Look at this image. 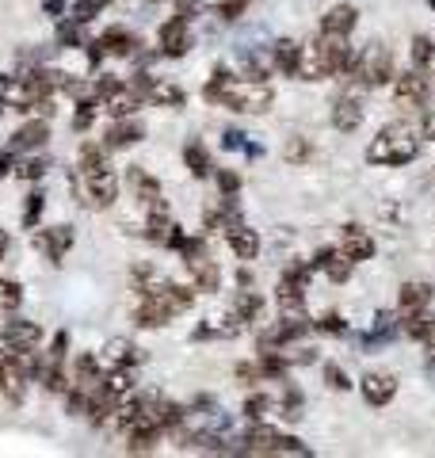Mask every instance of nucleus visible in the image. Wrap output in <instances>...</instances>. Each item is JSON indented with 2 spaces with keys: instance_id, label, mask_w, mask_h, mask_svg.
I'll list each match as a JSON object with an SVG mask.
<instances>
[{
  "instance_id": "nucleus-55",
  "label": "nucleus",
  "mask_w": 435,
  "mask_h": 458,
  "mask_svg": "<svg viewBox=\"0 0 435 458\" xmlns=\"http://www.w3.org/2000/svg\"><path fill=\"white\" fill-rule=\"evenodd\" d=\"M47 12H50V16H62V12H65V0H47Z\"/></svg>"
},
{
  "instance_id": "nucleus-44",
  "label": "nucleus",
  "mask_w": 435,
  "mask_h": 458,
  "mask_svg": "<svg viewBox=\"0 0 435 458\" xmlns=\"http://www.w3.org/2000/svg\"><path fill=\"white\" fill-rule=\"evenodd\" d=\"M222 146H226V149H241V153H249V157H260V153H264L260 146H252V141L244 138L241 131H226V134H222Z\"/></svg>"
},
{
  "instance_id": "nucleus-13",
  "label": "nucleus",
  "mask_w": 435,
  "mask_h": 458,
  "mask_svg": "<svg viewBox=\"0 0 435 458\" xmlns=\"http://www.w3.org/2000/svg\"><path fill=\"white\" fill-rule=\"evenodd\" d=\"M126 183H130V191H134V199L145 207V210H157V207H168L165 203V191H161V180L149 176L145 168H126Z\"/></svg>"
},
{
  "instance_id": "nucleus-35",
  "label": "nucleus",
  "mask_w": 435,
  "mask_h": 458,
  "mask_svg": "<svg viewBox=\"0 0 435 458\" xmlns=\"http://www.w3.org/2000/svg\"><path fill=\"white\" fill-rule=\"evenodd\" d=\"M435 291H431V283H405L401 286V294H397V310H413L420 302H428Z\"/></svg>"
},
{
  "instance_id": "nucleus-49",
  "label": "nucleus",
  "mask_w": 435,
  "mask_h": 458,
  "mask_svg": "<svg viewBox=\"0 0 435 458\" xmlns=\"http://www.w3.org/2000/svg\"><path fill=\"white\" fill-rule=\"evenodd\" d=\"M214 180H218V191H222V195H237L241 191V176H237V172H229V168L214 172Z\"/></svg>"
},
{
  "instance_id": "nucleus-6",
  "label": "nucleus",
  "mask_w": 435,
  "mask_h": 458,
  "mask_svg": "<svg viewBox=\"0 0 435 458\" xmlns=\"http://www.w3.org/2000/svg\"><path fill=\"white\" fill-rule=\"evenodd\" d=\"M367 89H386L394 84L397 77V65H394V50H386L382 42H371V47L359 50V73H355Z\"/></svg>"
},
{
  "instance_id": "nucleus-52",
  "label": "nucleus",
  "mask_w": 435,
  "mask_h": 458,
  "mask_svg": "<svg viewBox=\"0 0 435 458\" xmlns=\"http://www.w3.org/2000/svg\"><path fill=\"white\" fill-rule=\"evenodd\" d=\"M16 165H20V153H12L8 146L0 149V180L12 176V172H16Z\"/></svg>"
},
{
  "instance_id": "nucleus-16",
  "label": "nucleus",
  "mask_w": 435,
  "mask_h": 458,
  "mask_svg": "<svg viewBox=\"0 0 435 458\" xmlns=\"http://www.w3.org/2000/svg\"><path fill=\"white\" fill-rule=\"evenodd\" d=\"M104 360L99 355H92V352H84V355H77L72 360V367H69V386H81V390H96L99 382H104Z\"/></svg>"
},
{
  "instance_id": "nucleus-20",
  "label": "nucleus",
  "mask_w": 435,
  "mask_h": 458,
  "mask_svg": "<svg viewBox=\"0 0 435 458\" xmlns=\"http://www.w3.org/2000/svg\"><path fill=\"white\" fill-rule=\"evenodd\" d=\"M145 138V126L130 114V119H115L107 126V134H104V146L107 149H130V146H138V141Z\"/></svg>"
},
{
  "instance_id": "nucleus-19",
  "label": "nucleus",
  "mask_w": 435,
  "mask_h": 458,
  "mask_svg": "<svg viewBox=\"0 0 435 458\" xmlns=\"http://www.w3.org/2000/svg\"><path fill=\"white\" fill-rule=\"evenodd\" d=\"M226 245L234 249L237 260H256V256H260V233L252 225L234 222V225H226Z\"/></svg>"
},
{
  "instance_id": "nucleus-11",
  "label": "nucleus",
  "mask_w": 435,
  "mask_h": 458,
  "mask_svg": "<svg viewBox=\"0 0 435 458\" xmlns=\"http://www.w3.org/2000/svg\"><path fill=\"white\" fill-rule=\"evenodd\" d=\"M359 394H362V401H367L371 409H386L389 401L397 397V378L386 375V370H371V375L359 378Z\"/></svg>"
},
{
  "instance_id": "nucleus-41",
  "label": "nucleus",
  "mask_w": 435,
  "mask_h": 458,
  "mask_svg": "<svg viewBox=\"0 0 435 458\" xmlns=\"http://www.w3.org/2000/svg\"><path fill=\"white\" fill-rule=\"evenodd\" d=\"M313 333H325V336H344L347 333V321L340 313H321V318L313 321Z\"/></svg>"
},
{
  "instance_id": "nucleus-14",
  "label": "nucleus",
  "mask_w": 435,
  "mask_h": 458,
  "mask_svg": "<svg viewBox=\"0 0 435 458\" xmlns=\"http://www.w3.org/2000/svg\"><path fill=\"white\" fill-rule=\"evenodd\" d=\"M47 138H50V119L35 114L31 123H23L20 131L8 138V149H12V153H35V149L47 146Z\"/></svg>"
},
{
  "instance_id": "nucleus-17",
  "label": "nucleus",
  "mask_w": 435,
  "mask_h": 458,
  "mask_svg": "<svg viewBox=\"0 0 435 458\" xmlns=\"http://www.w3.org/2000/svg\"><path fill=\"white\" fill-rule=\"evenodd\" d=\"M187 23L192 20H183L180 12L176 16H172L165 27H161V57H183L187 54V47H192V31H187Z\"/></svg>"
},
{
  "instance_id": "nucleus-54",
  "label": "nucleus",
  "mask_w": 435,
  "mask_h": 458,
  "mask_svg": "<svg viewBox=\"0 0 435 458\" xmlns=\"http://www.w3.org/2000/svg\"><path fill=\"white\" fill-rule=\"evenodd\" d=\"M8 249H12V233H8V229H0V260L8 256Z\"/></svg>"
},
{
  "instance_id": "nucleus-46",
  "label": "nucleus",
  "mask_w": 435,
  "mask_h": 458,
  "mask_svg": "<svg viewBox=\"0 0 435 458\" xmlns=\"http://www.w3.org/2000/svg\"><path fill=\"white\" fill-rule=\"evenodd\" d=\"M244 12H249V0H222V4H218V20L234 23L244 16Z\"/></svg>"
},
{
  "instance_id": "nucleus-37",
  "label": "nucleus",
  "mask_w": 435,
  "mask_h": 458,
  "mask_svg": "<svg viewBox=\"0 0 435 458\" xmlns=\"http://www.w3.org/2000/svg\"><path fill=\"white\" fill-rule=\"evenodd\" d=\"M99 111H104V107H99V99H96V96H92V99H81V104H77V114H72V131H81V134H84Z\"/></svg>"
},
{
  "instance_id": "nucleus-28",
  "label": "nucleus",
  "mask_w": 435,
  "mask_h": 458,
  "mask_svg": "<svg viewBox=\"0 0 435 458\" xmlns=\"http://www.w3.org/2000/svg\"><path fill=\"white\" fill-rule=\"evenodd\" d=\"M99 47H104L107 54H115V57H134L138 54V35H130L126 27H107L104 35H99Z\"/></svg>"
},
{
  "instance_id": "nucleus-33",
  "label": "nucleus",
  "mask_w": 435,
  "mask_h": 458,
  "mask_svg": "<svg viewBox=\"0 0 435 458\" xmlns=\"http://www.w3.org/2000/svg\"><path fill=\"white\" fill-rule=\"evenodd\" d=\"M141 104H145V96H141L138 89H130V84H126V89H123L119 96H111V99H107L104 111L111 114V119H130V114H134Z\"/></svg>"
},
{
  "instance_id": "nucleus-22",
  "label": "nucleus",
  "mask_w": 435,
  "mask_h": 458,
  "mask_svg": "<svg viewBox=\"0 0 435 458\" xmlns=\"http://www.w3.org/2000/svg\"><path fill=\"white\" fill-rule=\"evenodd\" d=\"M310 264H313V271H325L332 283H347V276H352V267H355V264L340 252V245H337V249H321Z\"/></svg>"
},
{
  "instance_id": "nucleus-47",
  "label": "nucleus",
  "mask_w": 435,
  "mask_h": 458,
  "mask_svg": "<svg viewBox=\"0 0 435 458\" xmlns=\"http://www.w3.org/2000/svg\"><path fill=\"white\" fill-rule=\"evenodd\" d=\"M47 360H54V363H65L69 360V333H54L50 348H47Z\"/></svg>"
},
{
  "instance_id": "nucleus-9",
  "label": "nucleus",
  "mask_w": 435,
  "mask_h": 458,
  "mask_svg": "<svg viewBox=\"0 0 435 458\" xmlns=\"http://www.w3.org/2000/svg\"><path fill=\"white\" fill-rule=\"evenodd\" d=\"M145 237H149L153 245H161V249H180L187 233L172 222L168 207H157V210H149V218H145Z\"/></svg>"
},
{
  "instance_id": "nucleus-15",
  "label": "nucleus",
  "mask_w": 435,
  "mask_h": 458,
  "mask_svg": "<svg viewBox=\"0 0 435 458\" xmlns=\"http://www.w3.org/2000/svg\"><path fill=\"white\" fill-rule=\"evenodd\" d=\"M0 394H4L12 405H23V397H27V375L16 367L8 348H0Z\"/></svg>"
},
{
  "instance_id": "nucleus-1",
  "label": "nucleus",
  "mask_w": 435,
  "mask_h": 458,
  "mask_svg": "<svg viewBox=\"0 0 435 458\" xmlns=\"http://www.w3.org/2000/svg\"><path fill=\"white\" fill-rule=\"evenodd\" d=\"M69 188L89 207H115V199H119V176H115L107 165L104 141H84L81 165L69 172Z\"/></svg>"
},
{
  "instance_id": "nucleus-3",
  "label": "nucleus",
  "mask_w": 435,
  "mask_h": 458,
  "mask_svg": "<svg viewBox=\"0 0 435 458\" xmlns=\"http://www.w3.org/2000/svg\"><path fill=\"white\" fill-rule=\"evenodd\" d=\"M420 157V131L413 123H386L379 134L371 138L367 146V161L371 165H382V168H401V165H413Z\"/></svg>"
},
{
  "instance_id": "nucleus-42",
  "label": "nucleus",
  "mask_w": 435,
  "mask_h": 458,
  "mask_svg": "<svg viewBox=\"0 0 435 458\" xmlns=\"http://www.w3.org/2000/svg\"><path fill=\"white\" fill-rule=\"evenodd\" d=\"M42 207H47V195H42V191L35 188L31 195H27V207H23V225H27V229H35V225H38Z\"/></svg>"
},
{
  "instance_id": "nucleus-12",
  "label": "nucleus",
  "mask_w": 435,
  "mask_h": 458,
  "mask_svg": "<svg viewBox=\"0 0 435 458\" xmlns=\"http://www.w3.org/2000/svg\"><path fill=\"white\" fill-rule=\"evenodd\" d=\"M35 249L47 256L50 264H62L65 252L72 249V225H47V229H35Z\"/></svg>"
},
{
  "instance_id": "nucleus-4",
  "label": "nucleus",
  "mask_w": 435,
  "mask_h": 458,
  "mask_svg": "<svg viewBox=\"0 0 435 458\" xmlns=\"http://www.w3.org/2000/svg\"><path fill=\"white\" fill-rule=\"evenodd\" d=\"M237 443H241V454H302V458L310 454V447L302 439L275 432V428L264 420H252V428Z\"/></svg>"
},
{
  "instance_id": "nucleus-34",
  "label": "nucleus",
  "mask_w": 435,
  "mask_h": 458,
  "mask_svg": "<svg viewBox=\"0 0 435 458\" xmlns=\"http://www.w3.org/2000/svg\"><path fill=\"white\" fill-rule=\"evenodd\" d=\"M264 313V298L256 291H237V302H234V318L244 325V321H256Z\"/></svg>"
},
{
  "instance_id": "nucleus-26",
  "label": "nucleus",
  "mask_w": 435,
  "mask_h": 458,
  "mask_svg": "<svg viewBox=\"0 0 435 458\" xmlns=\"http://www.w3.org/2000/svg\"><path fill=\"white\" fill-rule=\"evenodd\" d=\"M104 367H138V348H134V340H126V336H115V340H107L104 344Z\"/></svg>"
},
{
  "instance_id": "nucleus-51",
  "label": "nucleus",
  "mask_w": 435,
  "mask_h": 458,
  "mask_svg": "<svg viewBox=\"0 0 435 458\" xmlns=\"http://www.w3.org/2000/svg\"><path fill=\"white\" fill-rule=\"evenodd\" d=\"M420 134H424L428 141H435V104H428L424 111H420Z\"/></svg>"
},
{
  "instance_id": "nucleus-50",
  "label": "nucleus",
  "mask_w": 435,
  "mask_h": 458,
  "mask_svg": "<svg viewBox=\"0 0 435 458\" xmlns=\"http://www.w3.org/2000/svg\"><path fill=\"white\" fill-rule=\"evenodd\" d=\"M325 382L332 386V390H352V378H347L337 363H328V367H325Z\"/></svg>"
},
{
  "instance_id": "nucleus-2",
  "label": "nucleus",
  "mask_w": 435,
  "mask_h": 458,
  "mask_svg": "<svg viewBox=\"0 0 435 458\" xmlns=\"http://www.w3.org/2000/svg\"><path fill=\"white\" fill-rule=\"evenodd\" d=\"M202 96L218 107H229L237 114H260L275 104V89L268 81H252V77H234L226 65L214 69V77L207 81Z\"/></svg>"
},
{
  "instance_id": "nucleus-10",
  "label": "nucleus",
  "mask_w": 435,
  "mask_h": 458,
  "mask_svg": "<svg viewBox=\"0 0 435 458\" xmlns=\"http://www.w3.org/2000/svg\"><path fill=\"white\" fill-rule=\"evenodd\" d=\"M397 321H401V333L413 336V340H431L435 333V294L428 298V302H420L413 310H397Z\"/></svg>"
},
{
  "instance_id": "nucleus-8",
  "label": "nucleus",
  "mask_w": 435,
  "mask_h": 458,
  "mask_svg": "<svg viewBox=\"0 0 435 458\" xmlns=\"http://www.w3.org/2000/svg\"><path fill=\"white\" fill-rule=\"evenodd\" d=\"M431 92H435V84L424 73H416V69L394 77V99L401 111H424L431 104Z\"/></svg>"
},
{
  "instance_id": "nucleus-60",
  "label": "nucleus",
  "mask_w": 435,
  "mask_h": 458,
  "mask_svg": "<svg viewBox=\"0 0 435 458\" xmlns=\"http://www.w3.org/2000/svg\"><path fill=\"white\" fill-rule=\"evenodd\" d=\"M431 99H435V92H431Z\"/></svg>"
},
{
  "instance_id": "nucleus-31",
  "label": "nucleus",
  "mask_w": 435,
  "mask_h": 458,
  "mask_svg": "<svg viewBox=\"0 0 435 458\" xmlns=\"http://www.w3.org/2000/svg\"><path fill=\"white\" fill-rule=\"evenodd\" d=\"M183 165H187V172H192L195 180L214 176V161H210V153H207L202 141H187V146H183Z\"/></svg>"
},
{
  "instance_id": "nucleus-57",
  "label": "nucleus",
  "mask_w": 435,
  "mask_h": 458,
  "mask_svg": "<svg viewBox=\"0 0 435 458\" xmlns=\"http://www.w3.org/2000/svg\"><path fill=\"white\" fill-rule=\"evenodd\" d=\"M428 352H431V355H435V333H431V340H428Z\"/></svg>"
},
{
  "instance_id": "nucleus-21",
  "label": "nucleus",
  "mask_w": 435,
  "mask_h": 458,
  "mask_svg": "<svg viewBox=\"0 0 435 458\" xmlns=\"http://www.w3.org/2000/svg\"><path fill=\"white\" fill-rule=\"evenodd\" d=\"M172 318H176V313H172L157 294H141V302H138V310H134V325H138V328H161V325H168Z\"/></svg>"
},
{
  "instance_id": "nucleus-18",
  "label": "nucleus",
  "mask_w": 435,
  "mask_h": 458,
  "mask_svg": "<svg viewBox=\"0 0 435 458\" xmlns=\"http://www.w3.org/2000/svg\"><path fill=\"white\" fill-rule=\"evenodd\" d=\"M340 252H344L352 264L371 260V256H374V237H371L362 225H355V222L344 225V229H340Z\"/></svg>"
},
{
  "instance_id": "nucleus-43",
  "label": "nucleus",
  "mask_w": 435,
  "mask_h": 458,
  "mask_svg": "<svg viewBox=\"0 0 435 458\" xmlns=\"http://www.w3.org/2000/svg\"><path fill=\"white\" fill-rule=\"evenodd\" d=\"M271 412V397L268 394H249V401H244V417L249 420H264Z\"/></svg>"
},
{
  "instance_id": "nucleus-23",
  "label": "nucleus",
  "mask_w": 435,
  "mask_h": 458,
  "mask_svg": "<svg viewBox=\"0 0 435 458\" xmlns=\"http://www.w3.org/2000/svg\"><path fill=\"white\" fill-rule=\"evenodd\" d=\"M0 336H4V344L38 348V344H42V328L35 321H27V318H12V321H4V328H0Z\"/></svg>"
},
{
  "instance_id": "nucleus-25",
  "label": "nucleus",
  "mask_w": 435,
  "mask_h": 458,
  "mask_svg": "<svg viewBox=\"0 0 435 458\" xmlns=\"http://www.w3.org/2000/svg\"><path fill=\"white\" fill-rule=\"evenodd\" d=\"M355 23H359V8L355 4H332L321 16V31H328V35H352Z\"/></svg>"
},
{
  "instance_id": "nucleus-24",
  "label": "nucleus",
  "mask_w": 435,
  "mask_h": 458,
  "mask_svg": "<svg viewBox=\"0 0 435 458\" xmlns=\"http://www.w3.org/2000/svg\"><path fill=\"white\" fill-rule=\"evenodd\" d=\"M183 264H187V271H192V279H195V291H207V294L218 291V283H222V271H218V264L210 260V252L195 256V260H183Z\"/></svg>"
},
{
  "instance_id": "nucleus-48",
  "label": "nucleus",
  "mask_w": 435,
  "mask_h": 458,
  "mask_svg": "<svg viewBox=\"0 0 435 458\" xmlns=\"http://www.w3.org/2000/svg\"><path fill=\"white\" fill-rule=\"evenodd\" d=\"M283 417L286 420H298L302 417V394L294 390V386H286V394H283Z\"/></svg>"
},
{
  "instance_id": "nucleus-58",
  "label": "nucleus",
  "mask_w": 435,
  "mask_h": 458,
  "mask_svg": "<svg viewBox=\"0 0 435 458\" xmlns=\"http://www.w3.org/2000/svg\"><path fill=\"white\" fill-rule=\"evenodd\" d=\"M428 8H431V12H435V0H428Z\"/></svg>"
},
{
  "instance_id": "nucleus-30",
  "label": "nucleus",
  "mask_w": 435,
  "mask_h": 458,
  "mask_svg": "<svg viewBox=\"0 0 435 458\" xmlns=\"http://www.w3.org/2000/svg\"><path fill=\"white\" fill-rule=\"evenodd\" d=\"M413 69L424 73L435 84V38L431 35H416L413 38Z\"/></svg>"
},
{
  "instance_id": "nucleus-56",
  "label": "nucleus",
  "mask_w": 435,
  "mask_h": 458,
  "mask_svg": "<svg viewBox=\"0 0 435 458\" xmlns=\"http://www.w3.org/2000/svg\"><path fill=\"white\" fill-rule=\"evenodd\" d=\"M428 375H431V382H435V355L428 352Z\"/></svg>"
},
{
  "instance_id": "nucleus-53",
  "label": "nucleus",
  "mask_w": 435,
  "mask_h": 458,
  "mask_svg": "<svg viewBox=\"0 0 435 458\" xmlns=\"http://www.w3.org/2000/svg\"><path fill=\"white\" fill-rule=\"evenodd\" d=\"M306 157H310L306 141H290V146H286V161H306Z\"/></svg>"
},
{
  "instance_id": "nucleus-59",
  "label": "nucleus",
  "mask_w": 435,
  "mask_h": 458,
  "mask_svg": "<svg viewBox=\"0 0 435 458\" xmlns=\"http://www.w3.org/2000/svg\"><path fill=\"white\" fill-rule=\"evenodd\" d=\"M0 111H4V99H0Z\"/></svg>"
},
{
  "instance_id": "nucleus-5",
  "label": "nucleus",
  "mask_w": 435,
  "mask_h": 458,
  "mask_svg": "<svg viewBox=\"0 0 435 458\" xmlns=\"http://www.w3.org/2000/svg\"><path fill=\"white\" fill-rule=\"evenodd\" d=\"M313 276V264H290L283 271L279 286H275V302L286 318H306V286Z\"/></svg>"
},
{
  "instance_id": "nucleus-29",
  "label": "nucleus",
  "mask_w": 435,
  "mask_h": 458,
  "mask_svg": "<svg viewBox=\"0 0 435 458\" xmlns=\"http://www.w3.org/2000/svg\"><path fill=\"white\" fill-rule=\"evenodd\" d=\"M397 328H401V321H397V313H374V325H371V333L362 336V348H382V344H389L397 336Z\"/></svg>"
},
{
  "instance_id": "nucleus-38",
  "label": "nucleus",
  "mask_w": 435,
  "mask_h": 458,
  "mask_svg": "<svg viewBox=\"0 0 435 458\" xmlns=\"http://www.w3.org/2000/svg\"><path fill=\"white\" fill-rule=\"evenodd\" d=\"M126 89V81H119V77H111V73H104V77H96V84H92V96L99 99V107L107 104L111 96H119Z\"/></svg>"
},
{
  "instance_id": "nucleus-40",
  "label": "nucleus",
  "mask_w": 435,
  "mask_h": 458,
  "mask_svg": "<svg viewBox=\"0 0 435 458\" xmlns=\"http://www.w3.org/2000/svg\"><path fill=\"white\" fill-rule=\"evenodd\" d=\"M23 302V286L16 279H0V310L12 313V310H20Z\"/></svg>"
},
{
  "instance_id": "nucleus-45",
  "label": "nucleus",
  "mask_w": 435,
  "mask_h": 458,
  "mask_svg": "<svg viewBox=\"0 0 435 458\" xmlns=\"http://www.w3.org/2000/svg\"><path fill=\"white\" fill-rule=\"evenodd\" d=\"M47 168H50L47 157H31V161L16 165V176H23V180H42V176H47Z\"/></svg>"
},
{
  "instance_id": "nucleus-39",
  "label": "nucleus",
  "mask_w": 435,
  "mask_h": 458,
  "mask_svg": "<svg viewBox=\"0 0 435 458\" xmlns=\"http://www.w3.org/2000/svg\"><path fill=\"white\" fill-rule=\"evenodd\" d=\"M81 27L77 20H65V23H57V47H65V50H77L84 47V35H81Z\"/></svg>"
},
{
  "instance_id": "nucleus-7",
  "label": "nucleus",
  "mask_w": 435,
  "mask_h": 458,
  "mask_svg": "<svg viewBox=\"0 0 435 458\" xmlns=\"http://www.w3.org/2000/svg\"><path fill=\"white\" fill-rule=\"evenodd\" d=\"M362 89L367 84L362 81H344V89L340 96L332 99V126H337L340 134H355L359 131V123H362Z\"/></svg>"
},
{
  "instance_id": "nucleus-27",
  "label": "nucleus",
  "mask_w": 435,
  "mask_h": 458,
  "mask_svg": "<svg viewBox=\"0 0 435 458\" xmlns=\"http://www.w3.org/2000/svg\"><path fill=\"white\" fill-rule=\"evenodd\" d=\"M298 57H302V47L294 38H279L271 47V65H275V73H283V77H298Z\"/></svg>"
},
{
  "instance_id": "nucleus-36",
  "label": "nucleus",
  "mask_w": 435,
  "mask_h": 458,
  "mask_svg": "<svg viewBox=\"0 0 435 458\" xmlns=\"http://www.w3.org/2000/svg\"><path fill=\"white\" fill-rule=\"evenodd\" d=\"M104 8H107V0H72V4H69V20L92 23V20L104 16Z\"/></svg>"
},
{
  "instance_id": "nucleus-32",
  "label": "nucleus",
  "mask_w": 435,
  "mask_h": 458,
  "mask_svg": "<svg viewBox=\"0 0 435 458\" xmlns=\"http://www.w3.org/2000/svg\"><path fill=\"white\" fill-rule=\"evenodd\" d=\"M145 104H157V107H183L187 104V96L183 89H176V84H168V81H157L149 84V92H145Z\"/></svg>"
}]
</instances>
